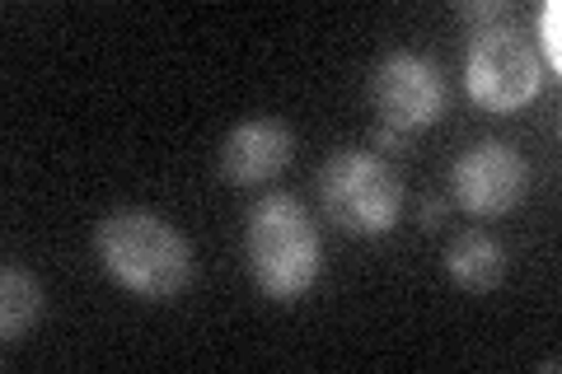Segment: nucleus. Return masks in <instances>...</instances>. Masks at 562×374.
I'll use <instances>...</instances> for the list:
<instances>
[{
	"label": "nucleus",
	"instance_id": "1",
	"mask_svg": "<svg viewBox=\"0 0 562 374\" xmlns=\"http://www.w3.org/2000/svg\"><path fill=\"white\" fill-rule=\"evenodd\" d=\"M244 262H249L254 286L277 299L295 305L310 295L324 276V239L319 225L291 192H262L244 220Z\"/></svg>",
	"mask_w": 562,
	"mask_h": 374
},
{
	"label": "nucleus",
	"instance_id": "2",
	"mask_svg": "<svg viewBox=\"0 0 562 374\" xmlns=\"http://www.w3.org/2000/svg\"><path fill=\"white\" fill-rule=\"evenodd\" d=\"M94 258L136 299H173L192 281V243L155 211H113L94 225Z\"/></svg>",
	"mask_w": 562,
	"mask_h": 374
},
{
	"label": "nucleus",
	"instance_id": "3",
	"mask_svg": "<svg viewBox=\"0 0 562 374\" xmlns=\"http://www.w3.org/2000/svg\"><path fill=\"white\" fill-rule=\"evenodd\" d=\"M319 202L324 216L357 239H380L398 225L403 211V178L380 150L342 146L319 169Z\"/></svg>",
	"mask_w": 562,
	"mask_h": 374
},
{
	"label": "nucleus",
	"instance_id": "4",
	"mask_svg": "<svg viewBox=\"0 0 562 374\" xmlns=\"http://www.w3.org/2000/svg\"><path fill=\"white\" fill-rule=\"evenodd\" d=\"M464 89L483 113H520L543 89V61L535 43L512 20L469 33Z\"/></svg>",
	"mask_w": 562,
	"mask_h": 374
},
{
	"label": "nucleus",
	"instance_id": "5",
	"mask_svg": "<svg viewBox=\"0 0 562 374\" xmlns=\"http://www.w3.org/2000/svg\"><path fill=\"white\" fill-rule=\"evenodd\" d=\"M371 103L380 113V127L398 136H417L441 122L446 113V76L427 52L398 47L380 57L371 70Z\"/></svg>",
	"mask_w": 562,
	"mask_h": 374
},
{
	"label": "nucleus",
	"instance_id": "6",
	"mask_svg": "<svg viewBox=\"0 0 562 374\" xmlns=\"http://www.w3.org/2000/svg\"><path fill=\"white\" fill-rule=\"evenodd\" d=\"M530 192V159L506 140H479L450 165V202L473 220H497Z\"/></svg>",
	"mask_w": 562,
	"mask_h": 374
},
{
	"label": "nucleus",
	"instance_id": "7",
	"mask_svg": "<svg viewBox=\"0 0 562 374\" xmlns=\"http://www.w3.org/2000/svg\"><path fill=\"white\" fill-rule=\"evenodd\" d=\"M295 159V136L281 117H244L221 140V173L235 188H262Z\"/></svg>",
	"mask_w": 562,
	"mask_h": 374
},
{
	"label": "nucleus",
	"instance_id": "8",
	"mask_svg": "<svg viewBox=\"0 0 562 374\" xmlns=\"http://www.w3.org/2000/svg\"><path fill=\"white\" fill-rule=\"evenodd\" d=\"M446 276L460 291H497L506 276V243L487 229H464L446 248Z\"/></svg>",
	"mask_w": 562,
	"mask_h": 374
},
{
	"label": "nucleus",
	"instance_id": "9",
	"mask_svg": "<svg viewBox=\"0 0 562 374\" xmlns=\"http://www.w3.org/2000/svg\"><path fill=\"white\" fill-rule=\"evenodd\" d=\"M43 309H47V295L38 286V276L24 272L20 262L0 267V337H5V347L24 342V337L38 328Z\"/></svg>",
	"mask_w": 562,
	"mask_h": 374
},
{
	"label": "nucleus",
	"instance_id": "10",
	"mask_svg": "<svg viewBox=\"0 0 562 374\" xmlns=\"http://www.w3.org/2000/svg\"><path fill=\"white\" fill-rule=\"evenodd\" d=\"M535 52H539V61L549 66V70H562V5L558 0H543L539 14H535Z\"/></svg>",
	"mask_w": 562,
	"mask_h": 374
},
{
	"label": "nucleus",
	"instance_id": "11",
	"mask_svg": "<svg viewBox=\"0 0 562 374\" xmlns=\"http://www.w3.org/2000/svg\"><path fill=\"white\" fill-rule=\"evenodd\" d=\"M454 14H460V20H464V24L473 29V33H479V29H492V24H506V20H512V10H506L502 0H464V5L454 10Z\"/></svg>",
	"mask_w": 562,
	"mask_h": 374
},
{
	"label": "nucleus",
	"instance_id": "12",
	"mask_svg": "<svg viewBox=\"0 0 562 374\" xmlns=\"http://www.w3.org/2000/svg\"><path fill=\"white\" fill-rule=\"evenodd\" d=\"M371 140H375V150H394V155H403V150L413 146V136H398V132H390V127H380V122H375Z\"/></svg>",
	"mask_w": 562,
	"mask_h": 374
},
{
	"label": "nucleus",
	"instance_id": "13",
	"mask_svg": "<svg viewBox=\"0 0 562 374\" xmlns=\"http://www.w3.org/2000/svg\"><path fill=\"white\" fill-rule=\"evenodd\" d=\"M422 229H436V225H441L446 220V202L441 197H431V202H422Z\"/></svg>",
	"mask_w": 562,
	"mask_h": 374
}]
</instances>
